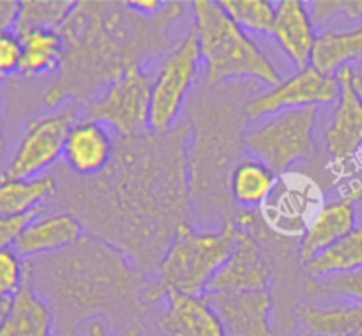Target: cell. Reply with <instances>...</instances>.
Masks as SVG:
<instances>
[{"label": "cell", "instance_id": "6da1fadb", "mask_svg": "<svg viewBox=\"0 0 362 336\" xmlns=\"http://www.w3.org/2000/svg\"><path fill=\"white\" fill-rule=\"evenodd\" d=\"M180 2H166L159 13L144 14L127 2H76L59 27L64 57L42 101L90 103L117 78L144 67L170 46V25L182 14Z\"/></svg>", "mask_w": 362, "mask_h": 336}, {"label": "cell", "instance_id": "7a4b0ae2", "mask_svg": "<svg viewBox=\"0 0 362 336\" xmlns=\"http://www.w3.org/2000/svg\"><path fill=\"white\" fill-rule=\"evenodd\" d=\"M42 264L30 262L32 278H41L53 306L62 318V336H73L78 320L90 313H108L117 322L131 318L141 324L147 306L140 276L120 251L103 241L83 236L76 244L45 255ZM144 325V324H141Z\"/></svg>", "mask_w": 362, "mask_h": 336}, {"label": "cell", "instance_id": "3957f363", "mask_svg": "<svg viewBox=\"0 0 362 336\" xmlns=\"http://www.w3.org/2000/svg\"><path fill=\"white\" fill-rule=\"evenodd\" d=\"M240 225L228 219L218 230H197L184 223L159 260L154 282L147 283V303L170 292L205 296L212 276L228 260L239 241Z\"/></svg>", "mask_w": 362, "mask_h": 336}, {"label": "cell", "instance_id": "277c9868", "mask_svg": "<svg viewBox=\"0 0 362 336\" xmlns=\"http://www.w3.org/2000/svg\"><path fill=\"white\" fill-rule=\"evenodd\" d=\"M193 32L205 62V81L218 85L230 78H251L265 85H278L281 74L260 46L226 14L214 0L191 2Z\"/></svg>", "mask_w": 362, "mask_h": 336}, {"label": "cell", "instance_id": "5b68a950", "mask_svg": "<svg viewBox=\"0 0 362 336\" xmlns=\"http://www.w3.org/2000/svg\"><path fill=\"white\" fill-rule=\"evenodd\" d=\"M317 108L272 113L244 133V144L253 158L283 173L317 152Z\"/></svg>", "mask_w": 362, "mask_h": 336}, {"label": "cell", "instance_id": "8992f818", "mask_svg": "<svg viewBox=\"0 0 362 336\" xmlns=\"http://www.w3.org/2000/svg\"><path fill=\"white\" fill-rule=\"evenodd\" d=\"M202 53L197 35L191 30L163 59L152 78L151 119L148 127L154 134H166L179 119L187 94L200 69Z\"/></svg>", "mask_w": 362, "mask_h": 336}, {"label": "cell", "instance_id": "52a82bcc", "mask_svg": "<svg viewBox=\"0 0 362 336\" xmlns=\"http://www.w3.org/2000/svg\"><path fill=\"white\" fill-rule=\"evenodd\" d=\"M151 88V74L144 67H133L88 103V117L115 129L120 138L147 137Z\"/></svg>", "mask_w": 362, "mask_h": 336}, {"label": "cell", "instance_id": "ba28073f", "mask_svg": "<svg viewBox=\"0 0 362 336\" xmlns=\"http://www.w3.org/2000/svg\"><path fill=\"white\" fill-rule=\"evenodd\" d=\"M76 120L73 108H64L32 120L21 134L20 144L0 179H32L41 175L64 156L67 133Z\"/></svg>", "mask_w": 362, "mask_h": 336}, {"label": "cell", "instance_id": "9c48e42d", "mask_svg": "<svg viewBox=\"0 0 362 336\" xmlns=\"http://www.w3.org/2000/svg\"><path fill=\"white\" fill-rule=\"evenodd\" d=\"M338 95V78L322 74L315 67L308 66L304 69H297L257 98L250 99L246 103V115L251 119H260L285 110L318 108L322 105L336 103Z\"/></svg>", "mask_w": 362, "mask_h": 336}, {"label": "cell", "instance_id": "30bf717a", "mask_svg": "<svg viewBox=\"0 0 362 336\" xmlns=\"http://www.w3.org/2000/svg\"><path fill=\"white\" fill-rule=\"evenodd\" d=\"M216 313L221 318L228 336H278L271 328V290L205 294Z\"/></svg>", "mask_w": 362, "mask_h": 336}, {"label": "cell", "instance_id": "8fae6325", "mask_svg": "<svg viewBox=\"0 0 362 336\" xmlns=\"http://www.w3.org/2000/svg\"><path fill=\"white\" fill-rule=\"evenodd\" d=\"M240 225V223H239ZM271 264L257 237L240 225L239 241L228 260L212 276L207 292H246L269 289Z\"/></svg>", "mask_w": 362, "mask_h": 336}, {"label": "cell", "instance_id": "7c38bea8", "mask_svg": "<svg viewBox=\"0 0 362 336\" xmlns=\"http://www.w3.org/2000/svg\"><path fill=\"white\" fill-rule=\"evenodd\" d=\"M356 69L346 66L336 73L339 95L332 119L325 129V149L338 161L349 159L362 149V101L354 87Z\"/></svg>", "mask_w": 362, "mask_h": 336}, {"label": "cell", "instance_id": "4fadbf2b", "mask_svg": "<svg viewBox=\"0 0 362 336\" xmlns=\"http://www.w3.org/2000/svg\"><path fill=\"white\" fill-rule=\"evenodd\" d=\"M64 158L76 175L98 177L112 165L115 141L105 124L90 117L78 119L67 133Z\"/></svg>", "mask_w": 362, "mask_h": 336}, {"label": "cell", "instance_id": "5bb4252c", "mask_svg": "<svg viewBox=\"0 0 362 336\" xmlns=\"http://www.w3.org/2000/svg\"><path fill=\"white\" fill-rule=\"evenodd\" d=\"M359 197H362V191L325 202L317 209L304 228L299 244V258L303 264L356 228V200Z\"/></svg>", "mask_w": 362, "mask_h": 336}, {"label": "cell", "instance_id": "9a60e30c", "mask_svg": "<svg viewBox=\"0 0 362 336\" xmlns=\"http://www.w3.org/2000/svg\"><path fill=\"white\" fill-rule=\"evenodd\" d=\"M159 315L158 328L165 336H228L221 318L204 296L170 292Z\"/></svg>", "mask_w": 362, "mask_h": 336}, {"label": "cell", "instance_id": "2e32d148", "mask_svg": "<svg viewBox=\"0 0 362 336\" xmlns=\"http://www.w3.org/2000/svg\"><path fill=\"white\" fill-rule=\"evenodd\" d=\"M83 236V225L71 212L39 214L21 230L13 248L21 258L45 257L73 246Z\"/></svg>", "mask_w": 362, "mask_h": 336}, {"label": "cell", "instance_id": "e0dca14e", "mask_svg": "<svg viewBox=\"0 0 362 336\" xmlns=\"http://www.w3.org/2000/svg\"><path fill=\"white\" fill-rule=\"evenodd\" d=\"M272 37L296 64L297 69L311 66V55L318 35L306 4L300 0H281L276 4Z\"/></svg>", "mask_w": 362, "mask_h": 336}, {"label": "cell", "instance_id": "ac0fdd59", "mask_svg": "<svg viewBox=\"0 0 362 336\" xmlns=\"http://www.w3.org/2000/svg\"><path fill=\"white\" fill-rule=\"evenodd\" d=\"M55 315L48 301L32 283L30 262L28 274L20 292L11 299L9 310L0 328V336H55Z\"/></svg>", "mask_w": 362, "mask_h": 336}, {"label": "cell", "instance_id": "d6986e66", "mask_svg": "<svg viewBox=\"0 0 362 336\" xmlns=\"http://www.w3.org/2000/svg\"><path fill=\"white\" fill-rule=\"evenodd\" d=\"M297 317L304 336L362 335V303L350 297L327 304L300 303Z\"/></svg>", "mask_w": 362, "mask_h": 336}, {"label": "cell", "instance_id": "ffe728a7", "mask_svg": "<svg viewBox=\"0 0 362 336\" xmlns=\"http://www.w3.org/2000/svg\"><path fill=\"white\" fill-rule=\"evenodd\" d=\"M278 184V173L257 158L240 159L228 177L230 195L233 202L244 209L267 204Z\"/></svg>", "mask_w": 362, "mask_h": 336}, {"label": "cell", "instance_id": "44dd1931", "mask_svg": "<svg viewBox=\"0 0 362 336\" xmlns=\"http://www.w3.org/2000/svg\"><path fill=\"white\" fill-rule=\"evenodd\" d=\"M21 41V62L18 74L27 78L57 73L62 64L64 42L59 30L32 28L18 34Z\"/></svg>", "mask_w": 362, "mask_h": 336}, {"label": "cell", "instance_id": "7402d4cb", "mask_svg": "<svg viewBox=\"0 0 362 336\" xmlns=\"http://www.w3.org/2000/svg\"><path fill=\"white\" fill-rule=\"evenodd\" d=\"M362 60V27L343 32H322L315 42L311 67L336 76L339 69Z\"/></svg>", "mask_w": 362, "mask_h": 336}, {"label": "cell", "instance_id": "603a6c76", "mask_svg": "<svg viewBox=\"0 0 362 336\" xmlns=\"http://www.w3.org/2000/svg\"><path fill=\"white\" fill-rule=\"evenodd\" d=\"M57 191L49 175L32 179H0V216H23L45 209V202Z\"/></svg>", "mask_w": 362, "mask_h": 336}, {"label": "cell", "instance_id": "cb8c5ba5", "mask_svg": "<svg viewBox=\"0 0 362 336\" xmlns=\"http://www.w3.org/2000/svg\"><path fill=\"white\" fill-rule=\"evenodd\" d=\"M315 279L362 271V225L304 264Z\"/></svg>", "mask_w": 362, "mask_h": 336}, {"label": "cell", "instance_id": "d4e9b609", "mask_svg": "<svg viewBox=\"0 0 362 336\" xmlns=\"http://www.w3.org/2000/svg\"><path fill=\"white\" fill-rule=\"evenodd\" d=\"M76 2L73 0H23L20 2L14 32L21 34L32 28L59 30Z\"/></svg>", "mask_w": 362, "mask_h": 336}, {"label": "cell", "instance_id": "484cf974", "mask_svg": "<svg viewBox=\"0 0 362 336\" xmlns=\"http://www.w3.org/2000/svg\"><path fill=\"white\" fill-rule=\"evenodd\" d=\"M219 4L244 32L272 34L276 6L269 0H221Z\"/></svg>", "mask_w": 362, "mask_h": 336}, {"label": "cell", "instance_id": "4316f807", "mask_svg": "<svg viewBox=\"0 0 362 336\" xmlns=\"http://www.w3.org/2000/svg\"><path fill=\"white\" fill-rule=\"evenodd\" d=\"M28 274V262H25L14 248L0 250V301L13 299L23 286Z\"/></svg>", "mask_w": 362, "mask_h": 336}, {"label": "cell", "instance_id": "83f0119b", "mask_svg": "<svg viewBox=\"0 0 362 336\" xmlns=\"http://www.w3.org/2000/svg\"><path fill=\"white\" fill-rule=\"evenodd\" d=\"M308 286H311L315 292L338 294V296L350 297V299H357L362 303V271L346 272V274L322 279L313 278Z\"/></svg>", "mask_w": 362, "mask_h": 336}, {"label": "cell", "instance_id": "f1b7e54d", "mask_svg": "<svg viewBox=\"0 0 362 336\" xmlns=\"http://www.w3.org/2000/svg\"><path fill=\"white\" fill-rule=\"evenodd\" d=\"M21 62V41L14 30L0 32V74L18 73Z\"/></svg>", "mask_w": 362, "mask_h": 336}, {"label": "cell", "instance_id": "f546056e", "mask_svg": "<svg viewBox=\"0 0 362 336\" xmlns=\"http://www.w3.org/2000/svg\"><path fill=\"white\" fill-rule=\"evenodd\" d=\"M42 212V209L34 212H28L23 216H0V250L13 248L14 243L20 237L21 230Z\"/></svg>", "mask_w": 362, "mask_h": 336}, {"label": "cell", "instance_id": "4dcf8cb0", "mask_svg": "<svg viewBox=\"0 0 362 336\" xmlns=\"http://www.w3.org/2000/svg\"><path fill=\"white\" fill-rule=\"evenodd\" d=\"M141 332H144V325L134 324L129 328H124L117 336H141ZM85 336H108V328L99 318H92L85 329Z\"/></svg>", "mask_w": 362, "mask_h": 336}, {"label": "cell", "instance_id": "1f68e13d", "mask_svg": "<svg viewBox=\"0 0 362 336\" xmlns=\"http://www.w3.org/2000/svg\"><path fill=\"white\" fill-rule=\"evenodd\" d=\"M20 2L16 0H0V32L14 30Z\"/></svg>", "mask_w": 362, "mask_h": 336}, {"label": "cell", "instance_id": "d6a6232c", "mask_svg": "<svg viewBox=\"0 0 362 336\" xmlns=\"http://www.w3.org/2000/svg\"><path fill=\"white\" fill-rule=\"evenodd\" d=\"M165 4L166 2H158V0H133V2H127V6L138 13L156 14L165 7Z\"/></svg>", "mask_w": 362, "mask_h": 336}, {"label": "cell", "instance_id": "836d02e7", "mask_svg": "<svg viewBox=\"0 0 362 336\" xmlns=\"http://www.w3.org/2000/svg\"><path fill=\"white\" fill-rule=\"evenodd\" d=\"M6 151V138H4V117H2V95H0V159Z\"/></svg>", "mask_w": 362, "mask_h": 336}, {"label": "cell", "instance_id": "e575fe53", "mask_svg": "<svg viewBox=\"0 0 362 336\" xmlns=\"http://www.w3.org/2000/svg\"><path fill=\"white\" fill-rule=\"evenodd\" d=\"M9 304H11V299L0 301V328H2V322L4 318H6L7 310H9Z\"/></svg>", "mask_w": 362, "mask_h": 336}, {"label": "cell", "instance_id": "d590c367", "mask_svg": "<svg viewBox=\"0 0 362 336\" xmlns=\"http://www.w3.org/2000/svg\"><path fill=\"white\" fill-rule=\"evenodd\" d=\"M354 87H356L357 94H359L361 101H362V74H359L356 71V74H354Z\"/></svg>", "mask_w": 362, "mask_h": 336}, {"label": "cell", "instance_id": "8d00e7d4", "mask_svg": "<svg viewBox=\"0 0 362 336\" xmlns=\"http://www.w3.org/2000/svg\"><path fill=\"white\" fill-rule=\"evenodd\" d=\"M357 336H362V335H357Z\"/></svg>", "mask_w": 362, "mask_h": 336}]
</instances>
